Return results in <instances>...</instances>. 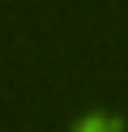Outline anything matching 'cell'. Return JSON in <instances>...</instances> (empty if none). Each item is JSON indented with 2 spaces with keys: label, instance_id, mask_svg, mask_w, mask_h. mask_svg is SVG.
Masks as SVG:
<instances>
[{
  "label": "cell",
  "instance_id": "6da1fadb",
  "mask_svg": "<svg viewBox=\"0 0 128 132\" xmlns=\"http://www.w3.org/2000/svg\"><path fill=\"white\" fill-rule=\"evenodd\" d=\"M73 132H124V123H119L115 115H85Z\"/></svg>",
  "mask_w": 128,
  "mask_h": 132
}]
</instances>
